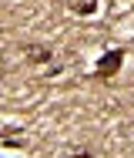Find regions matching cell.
<instances>
[{
	"mask_svg": "<svg viewBox=\"0 0 134 158\" xmlns=\"http://www.w3.org/2000/svg\"><path fill=\"white\" fill-rule=\"evenodd\" d=\"M121 64H124V51H121V47L100 54V61L94 64V81H107V77H114V74L121 71Z\"/></svg>",
	"mask_w": 134,
	"mask_h": 158,
	"instance_id": "cell-1",
	"label": "cell"
},
{
	"mask_svg": "<svg viewBox=\"0 0 134 158\" xmlns=\"http://www.w3.org/2000/svg\"><path fill=\"white\" fill-rule=\"evenodd\" d=\"M24 51H27V57H30L34 64H50V61H54V51L44 47V44H27Z\"/></svg>",
	"mask_w": 134,
	"mask_h": 158,
	"instance_id": "cell-2",
	"label": "cell"
},
{
	"mask_svg": "<svg viewBox=\"0 0 134 158\" xmlns=\"http://www.w3.org/2000/svg\"><path fill=\"white\" fill-rule=\"evenodd\" d=\"M97 10V3L94 0H84V3H74V14H94Z\"/></svg>",
	"mask_w": 134,
	"mask_h": 158,
	"instance_id": "cell-3",
	"label": "cell"
},
{
	"mask_svg": "<svg viewBox=\"0 0 134 158\" xmlns=\"http://www.w3.org/2000/svg\"><path fill=\"white\" fill-rule=\"evenodd\" d=\"M67 158H91V152H74V155H67Z\"/></svg>",
	"mask_w": 134,
	"mask_h": 158,
	"instance_id": "cell-4",
	"label": "cell"
}]
</instances>
